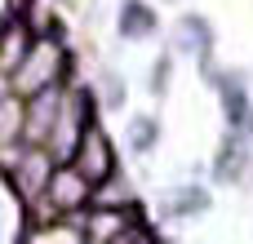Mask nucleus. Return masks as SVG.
<instances>
[{
	"mask_svg": "<svg viewBox=\"0 0 253 244\" xmlns=\"http://www.w3.org/2000/svg\"><path fill=\"white\" fill-rule=\"evenodd\" d=\"M84 156H89V160H84V173H89V178L107 173V142L98 147V133H93V129L84 133Z\"/></svg>",
	"mask_w": 253,
	"mask_h": 244,
	"instance_id": "f257e3e1",
	"label": "nucleus"
},
{
	"mask_svg": "<svg viewBox=\"0 0 253 244\" xmlns=\"http://www.w3.org/2000/svg\"><path fill=\"white\" fill-rule=\"evenodd\" d=\"M125 36H138V31H151V9H142V4H125Z\"/></svg>",
	"mask_w": 253,
	"mask_h": 244,
	"instance_id": "f03ea898",
	"label": "nucleus"
}]
</instances>
